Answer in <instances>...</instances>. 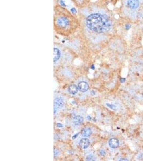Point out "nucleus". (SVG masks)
Returning a JSON list of instances; mask_svg holds the SVG:
<instances>
[{
	"instance_id": "23",
	"label": "nucleus",
	"mask_w": 143,
	"mask_h": 161,
	"mask_svg": "<svg viewBox=\"0 0 143 161\" xmlns=\"http://www.w3.org/2000/svg\"><path fill=\"white\" fill-rule=\"evenodd\" d=\"M87 118H88V119L89 120H90L91 119V117H90V115H88V117H87Z\"/></svg>"
},
{
	"instance_id": "15",
	"label": "nucleus",
	"mask_w": 143,
	"mask_h": 161,
	"mask_svg": "<svg viewBox=\"0 0 143 161\" xmlns=\"http://www.w3.org/2000/svg\"><path fill=\"white\" fill-rule=\"evenodd\" d=\"M131 28V25L129 24H127L125 25V28L126 30H129L130 28Z\"/></svg>"
},
{
	"instance_id": "8",
	"label": "nucleus",
	"mask_w": 143,
	"mask_h": 161,
	"mask_svg": "<svg viewBox=\"0 0 143 161\" xmlns=\"http://www.w3.org/2000/svg\"><path fill=\"white\" fill-rule=\"evenodd\" d=\"M90 140L88 138H82L80 140L79 144L80 147L81 148L85 149L88 147L89 145H90Z\"/></svg>"
},
{
	"instance_id": "17",
	"label": "nucleus",
	"mask_w": 143,
	"mask_h": 161,
	"mask_svg": "<svg viewBox=\"0 0 143 161\" xmlns=\"http://www.w3.org/2000/svg\"><path fill=\"white\" fill-rule=\"evenodd\" d=\"M100 155L101 156H104L106 155V152H105L103 150H101L100 151Z\"/></svg>"
},
{
	"instance_id": "22",
	"label": "nucleus",
	"mask_w": 143,
	"mask_h": 161,
	"mask_svg": "<svg viewBox=\"0 0 143 161\" xmlns=\"http://www.w3.org/2000/svg\"><path fill=\"white\" fill-rule=\"evenodd\" d=\"M91 95H92V96H94V95H95V92H94V91H92L91 92Z\"/></svg>"
},
{
	"instance_id": "6",
	"label": "nucleus",
	"mask_w": 143,
	"mask_h": 161,
	"mask_svg": "<svg viewBox=\"0 0 143 161\" xmlns=\"http://www.w3.org/2000/svg\"><path fill=\"white\" fill-rule=\"evenodd\" d=\"M78 90L81 92H86L89 89V85L88 83L85 81H82L78 84Z\"/></svg>"
},
{
	"instance_id": "13",
	"label": "nucleus",
	"mask_w": 143,
	"mask_h": 161,
	"mask_svg": "<svg viewBox=\"0 0 143 161\" xmlns=\"http://www.w3.org/2000/svg\"><path fill=\"white\" fill-rule=\"evenodd\" d=\"M87 161H95V157L92 155H89L86 157Z\"/></svg>"
},
{
	"instance_id": "21",
	"label": "nucleus",
	"mask_w": 143,
	"mask_h": 161,
	"mask_svg": "<svg viewBox=\"0 0 143 161\" xmlns=\"http://www.w3.org/2000/svg\"><path fill=\"white\" fill-rule=\"evenodd\" d=\"M91 68L93 69V70L95 69V66H94V64H92V65L91 66Z\"/></svg>"
},
{
	"instance_id": "18",
	"label": "nucleus",
	"mask_w": 143,
	"mask_h": 161,
	"mask_svg": "<svg viewBox=\"0 0 143 161\" xmlns=\"http://www.w3.org/2000/svg\"><path fill=\"white\" fill-rule=\"evenodd\" d=\"M56 126H57V127H59V128H62V127H63V125L62 124H60V123H57V125H56Z\"/></svg>"
},
{
	"instance_id": "9",
	"label": "nucleus",
	"mask_w": 143,
	"mask_h": 161,
	"mask_svg": "<svg viewBox=\"0 0 143 161\" xmlns=\"http://www.w3.org/2000/svg\"><path fill=\"white\" fill-rule=\"evenodd\" d=\"M109 146L111 148H116L119 146V141L117 138H111L109 141Z\"/></svg>"
},
{
	"instance_id": "5",
	"label": "nucleus",
	"mask_w": 143,
	"mask_h": 161,
	"mask_svg": "<svg viewBox=\"0 0 143 161\" xmlns=\"http://www.w3.org/2000/svg\"><path fill=\"white\" fill-rule=\"evenodd\" d=\"M127 3L130 9L135 10L137 9L139 6V0H128Z\"/></svg>"
},
{
	"instance_id": "11",
	"label": "nucleus",
	"mask_w": 143,
	"mask_h": 161,
	"mask_svg": "<svg viewBox=\"0 0 143 161\" xmlns=\"http://www.w3.org/2000/svg\"><path fill=\"white\" fill-rule=\"evenodd\" d=\"M92 133V130L90 128H85L81 131V134L84 137H88Z\"/></svg>"
},
{
	"instance_id": "24",
	"label": "nucleus",
	"mask_w": 143,
	"mask_h": 161,
	"mask_svg": "<svg viewBox=\"0 0 143 161\" xmlns=\"http://www.w3.org/2000/svg\"><path fill=\"white\" fill-rule=\"evenodd\" d=\"M120 161H128V160L125 159V158H122L120 160Z\"/></svg>"
},
{
	"instance_id": "16",
	"label": "nucleus",
	"mask_w": 143,
	"mask_h": 161,
	"mask_svg": "<svg viewBox=\"0 0 143 161\" xmlns=\"http://www.w3.org/2000/svg\"><path fill=\"white\" fill-rule=\"evenodd\" d=\"M59 154H60V152H59V150H56V149L54 150V156L59 155Z\"/></svg>"
},
{
	"instance_id": "20",
	"label": "nucleus",
	"mask_w": 143,
	"mask_h": 161,
	"mask_svg": "<svg viewBox=\"0 0 143 161\" xmlns=\"http://www.w3.org/2000/svg\"><path fill=\"white\" fill-rule=\"evenodd\" d=\"M125 78H120V81L121 83H123L125 82Z\"/></svg>"
},
{
	"instance_id": "7",
	"label": "nucleus",
	"mask_w": 143,
	"mask_h": 161,
	"mask_svg": "<svg viewBox=\"0 0 143 161\" xmlns=\"http://www.w3.org/2000/svg\"><path fill=\"white\" fill-rule=\"evenodd\" d=\"M54 63L60 60L61 57V51L60 49L55 46L54 48Z\"/></svg>"
},
{
	"instance_id": "1",
	"label": "nucleus",
	"mask_w": 143,
	"mask_h": 161,
	"mask_svg": "<svg viewBox=\"0 0 143 161\" xmlns=\"http://www.w3.org/2000/svg\"><path fill=\"white\" fill-rule=\"evenodd\" d=\"M77 15L80 21L77 32L85 39L98 40L112 30L113 22L111 16L105 5L97 0L78 9Z\"/></svg>"
},
{
	"instance_id": "2",
	"label": "nucleus",
	"mask_w": 143,
	"mask_h": 161,
	"mask_svg": "<svg viewBox=\"0 0 143 161\" xmlns=\"http://www.w3.org/2000/svg\"><path fill=\"white\" fill-rule=\"evenodd\" d=\"M80 27L77 15L72 13L65 7L56 3L54 7V30L56 34L68 37L75 34Z\"/></svg>"
},
{
	"instance_id": "14",
	"label": "nucleus",
	"mask_w": 143,
	"mask_h": 161,
	"mask_svg": "<svg viewBox=\"0 0 143 161\" xmlns=\"http://www.w3.org/2000/svg\"><path fill=\"white\" fill-rule=\"evenodd\" d=\"M106 105L108 107H109L110 109H112V110H115V106L114 105H111V104H106Z\"/></svg>"
},
{
	"instance_id": "10",
	"label": "nucleus",
	"mask_w": 143,
	"mask_h": 161,
	"mask_svg": "<svg viewBox=\"0 0 143 161\" xmlns=\"http://www.w3.org/2000/svg\"><path fill=\"white\" fill-rule=\"evenodd\" d=\"M84 121L83 118L80 115H77L74 117L73 123L76 126H79L83 124Z\"/></svg>"
},
{
	"instance_id": "19",
	"label": "nucleus",
	"mask_w": 143,
	"mask_h": 161,
	"mask_svg": "<svg viewBox=\"0 0 143 161\" xmlns=\"http://www.w3.org/2000/svg\"><path fill=\"white\" fill-rule=\"evenodd\" d=\"M79 134V133H77L76 134H75V135H74V136H72V138L73 140L75 139V138H77V136H78Z\"/></svg>"
},
{
	"instance_id": "12",
	"label": "nucleus",
	"mask_w": 143,
	"mask_h": 161,
	"mask_svg": "<svg viewBox=\"0 0 143 161\" xmlns=\"http://www.w3.org/2000/svg\"><path fill=\"white\" fill-rule=\"evenodd\" d=\"M78 86H77L76 84H72L68 87V92L73 95H76L78 92Z\"/></svg>"
},
{
	"instance_id": "4",
	"label": "nucleus",
	"mask_w": 143,
	"mask_h": 161,
	"mask_svg": "<svg viewBox=\"0 0 143 161\" xmlns=\"http://www.w3.org/2000/svg\"><path fill=\"white\" fill-rule=\"evenodd\" d=\"M64 105V100L62 97H57L54 100V114Z\"/></svg>"
},
{
	"instance_id": "3",
	"label": "nucleus",
	"mask_w": 143,
	"mask_h": 161,
	"mask_svg": "<svg viewBox=\"0 0 143 161\" xmlns=\"http://www.w3.org/2000/svg\"><path fill=\"white\" fill-rule=\"evenodd\" d=\"M74 5L77 8H81L86 6L92 2V0H70Z\"/></svg>"
}]
</instances>
